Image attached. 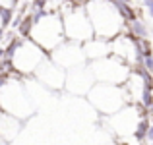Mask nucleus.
<instances>
[{
  "label": "nucleus",
  "mask_w": 153,
  "mask_h": 145,
  "mask_svg": "<svg viewBox=\"0 0 153 145\" xmlns=\"http://www.w3.org/2000/svg\"><path fill=\"white\" fill-rule=\"evenodd\" d=\"M85 12L89 16L95 37L112 41L116 35L126 31V21L118 14L112 0H87Z\"/></svg>",
  "instance_id": "1"
},
{
  "label": "nucleus",
  "mask_w": 153,
  "mask_h": 145,
  "mask_svg": "<svg viewBox=\"0 0 153 145\" xmlns=\"http://www.w3.org/2000/svg\"><path fill=\"white\" fill-rule=\"evenodd\" d=\"M29 39L35 41L47 52L54 50L60 43L66 41L60 10H47L37 21H33V27L29 31Z\"/></svg>",
  "instance_id": "2"
},
{
  "label": "nucleus",
  "mask_w": 153,
  "mask_h": 145,
  "mask_svg": "<svg viewBox=\"0 0 153 145\" xmlns=\"http://www.w3.org/2000/svg\"><path fill=\"white\" fill-rule=\"evenodd\" d=\"M0 108L19 120L29 118L35 110L29 99V91L25 89V85L19 79H14L12 75L0 89Z\"/></svg>",
  "instance_id": "3"
},
{
  "label": "nucleus",
  "mask_w": 153,
  "mask_h": 145,
  "mask_svg": "<svg viewBox=\"0 0 153 145\" xmlns=\"http://www.w3.org/2000/svg\"><path fill=\"white\" fill-rule=\"evenodd\" d=\"M60 16H62L64 35H66L68 41L85 43L91 37H95L89 16L85 12V6H78V4H72L68 0H64L62 6H60Z\"/></svg>",
  "instance_id": "4"
},
{
  "label": "nucleus",
  "mask_w": 153,
  "mask_h": 145,
  "mask_svg": "<svg viewBox=\"0 0 153 145\" xmlns=\"http://www.w3.org/2000/svg\"><path fill=\"white\" fill-rule=\"evenodd\" d=\"M47 58H49V52L43 50L35 41H31L29 37H19L14 54H12V68H14L16 75L27 78V75H33L35 70Z\"/></svg>",
  "instance_id": "5"
},
{
  "label": "nucleus",
  "mask_w": 153,
  "mask_h": 145,
  "mask_svg": "<svg viewBox=\"0 0 153 145\" xmlns=\"http://www.w3.org/2000/svg\"><path fill=\"white\" fill-rule=\"evenodd\" d=\"M87 99L103 116L114 114L128 104L122 85H111V83H101V81H97L91 87V91L87 93Z\"/></svg>",
  "instance_id": "6"
},
{
  "label": "nucleus",
  "mask_w": 153,
  "mask_h": 145,
  "mask_svg": "<svg viewBox=\"0 0 153 145\" xmlns=\"http://www.w3.org/2000/svg\"><path fill=\"white\" fill-rule=\"evenodd\" d=\"M89 68L95 75V81L111 83V85H124L132 75V66L114 54L93 60V62H89Z\"/></svg>",
  "instance_id": "7"
},
{
  "label": "nucleus",
  "mask_w": 153,
  "mask_h": 145,
  "mask_svg": "<svg viewBox=\"0 0 153 145\" xmlns=\"http://www.w3.org/2000/svg\"><path fill=\"white\" fill-rule=\"evenodd\" d=\"M146 108L142 104H126L118 112L111 116H105V126L116 135V138H134V132L138 128L140 120L146 116Z\"/></svg>",
  "instance_id": "8"
},
{
  "label": "nucleus",
  "mask_w": 153,
  "mask_h": 145,
  "mask_svg": "<svg viewBox=\"0 0 153 145\" xmlns=\"http://www.w3.org/2000/svg\"><path fill=\"white\" fill-rule=\"evenodd\" d=\"M49 58L52 62H56L58 66H62L64 70H72L76 66L87 64V56L83 52V43H76V41H64L60 43L54 50L49 52Z\"/></svg>",
  "instance_id": "9"
},
{
  "label": "nucleus",
  "mask_w": 153,
  "mask_h": 145,
  "mask_svg": "<svg viewBox=\"0 0 153 145\" xmlns=\"http://www.w3.org/2000/svg\"><path fill=\"white\" fill-rule=\"evenodd\" d=\"M95 75L89 68V62L82 64V66H76L72 70H66V83H64V89L68 93L76 95V97H82L87 95L91 91V87L95 85Z\"/></svg>",
  "instance_id": "10"
},
{
  "label": "nucleus",
  "mask_w": 153,
  "mask_h": 145,
  "mask_svg": "<svg viewBox=\"0 0 153 145\" xmlns=\"http://www.w3.org/2000/svg\"><path fill=\"white\" fill-rule=\"evenodd\" d=\"M33 78L37 79L41 85H45L51 91H62L64 83H66V70L62 66H58L56 62H52L51 58L43 60V64L35 70Z\"/></svg>",
  "instance_id": "11"
},
{
  "label": "nucleus",
  "mask_w": 153,
  "mask_h": 145,
  "mask_svg": "<svg viewBox=\"0 0 153 145\" xmlns=\"http://www.w3.org/2000/svg\"><path fill=\"white\" fill-rule=\"evenodd\" d=\"M111 54L118 56L120 60H124L126 64H130L132 68L138 62V48H136V39L132 35H128L126 31L120 35H116L111 41Z\"/></svg>",
  "instance_id": "12"
},
{
  "label": "nucleus",
  "mask_w": 153,
  "mask_h": 145,
  "mask_svg": "<svg viewBox=\"0 0 153 145\" xmlns=\"http://www.w3.org/2000/svg\"><path fill=\"white\" fill-rule=\"evenodd\" d=\"M83 52L87 56V62L105 58V56L111 54V41L101 39V37H91L89 41L83 43Z\"/></svg>",
  "instance_id": "13"
},
{
  "label": "nucleus",
  "mask_w": 153,
  "mask_h": 145,
  "mask_svg": "<svg viewBox=\"0 0 153 145\" xmlns=\"http://www.w3.org/2000/svg\"><path fill=\"white\" fill-rule=\"evenodd\" d=\"M19 128H22V120L0 108V135L4 139H12L19 132Z\"/></svg>",
  "instance_id": "14"
},
{
  "label": "nucleus",
  "mask_w": 153,
  "mask_h": 145,
  "mask_svg": "<svg viewBox=\"0 0 153 145\" xmlns=\"http://www.w3.org/2000/svg\"><path fill=\"white\" fill-rule=\"evenodd\" d=\"M126 33L132 35L134 39H149V33H151V27L147 25V21L143 18H136L132 21H126Z\"/></svg>",
  "instance_id": "15"
},
{
  "label": "nucleus",
  "mask_w": 153,
  "mask_h": 145,
  "mask_svg": "<svg viewBox=\"0 0 153 145\" xmlns=\"http://www.w3.org/2000/svg\"><path fill=\"white\" fill-rule=\"evenodd\" d=\"M14 19V8L12 6H2L0 4V27L6 29L10 25V21Z\"/></svg>",
  "instance_id": "16"
},
{
  "label": "nucleus",
  "mask_w": 153,
  "mask_h": 145,
  "mask_svg": "<svg viewBox=\"0 0 153 145\" xmlns=\"http://www.w3.org/2000/svg\"><path fill=\"white\" fill-rule=\"evenodd\" d=\"M146 8H147V14H149V18H151V21H153V0H146Z\"/></svg>",
  "instance_id": "17"
},
{
  "label": "nucleus",
  "mask_w": 153,
  "mask_h": 145,
  "mask_svg": "<svg viewBox=\"0 0 153 145\" xmlns=\"http://www.w3.org/2000/svg\"><path fill=\"white\" fill-rule=\"evenodd\" d=\"M0 4H2V6H12V8H16L18 0H0Z\"/></svg>",
  "instance_id": "18"
},
{
  "label": "nucleus",
  "mask_w": 153,
  "mask_h": 145,
  "mask_svg": "<svg viewBox=\"0 0 153 145\" xmlns=\"http://www.w3.org/2000/svg\"><path fill=\"white\" fill-rule=\"evenodd\" d=\"M68 2H72V4H78V6H85V2H87V0H68Z\"/></svg>",
  "instance_id": "19"
},
{
  "label": "nucleus",
  "mask_w": 153,
  "mask_h": 145,
  "mask_svg": "<svg viewBox=\"0 0 153 145\" xmlns=\"http://www.w3.org/2000/svg\"><path fill=\"white\" fill-rule=\"evenodd\" d=\"M52 2H54V10H58V4L56 2H64V0H49V4H52Z\"/></svg>",
  "instance_id": "20"
},
{
  "label": "nucleus",
  "mask_w": 153,
  "mask_h": 145,
  "mask_svg": "<svg viewBox=\"0 0 153 145\" xmlns=\"http://www.w3.org/2000/svg\"><path fill=\"white\" fill-rule=\"evenodd\" d=\"M4 41V27H0V43Z\"/></svg>",
  "instance_id": "21"
},
{
  "label": "nucleus",
  "mask_w": 153,
  "mask_h": 145,
  "mask_svg": "<svg viewBox=\"0 0 153 145\" xmlns=\"http://www.w3.org/2000/svg\"><path fill=\"white\" fill-rule=\"evenodd\" d=\"M149 37H151V41H153V27H151V33H149Z\"/></svg>",
  "instance_id": "22"
},
{
  "label": "nucleus",
  "mask_w": 153,
  "mask_h": 145,
  "mask_svg": "<svg viewBox=\"0 0 153 145\" xmlns=\"http://www.w3.org/2000/svg\"><path fill=\"white\" fill-rule=\"evenodd\" d=\"M29 2H33V0H29Z\"/></svg>",
  "instance_id": "23"
},
{
  "label": "nucleus",
  "mask_w": 153,
  "mask_h": 145,
  "mask_svg": "<svg viewBox=\"0 0 153 145\" xmlns=\"http://www.w3.org/2000/svg\"><path fill=\"white\" fill-rule=\"evenodd\" d=\"M151 145H153V143H151Z\"/></svg>",
  "instance_id": "24"
}]
</instances>
